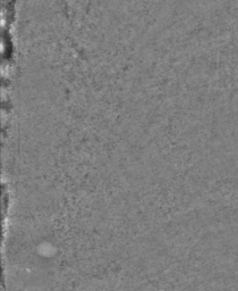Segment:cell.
<instances>
[{"instance_id":"1","label":"cell","mask_w":238,"mask_h":291,"mask_svg":"<svg viewBox=\"0 0 238 291\" xmlns=\"http://www.w3.org/2000/svg\"><path fill=\"white\" fill-rule=\"evenodd\" d=\"M210 169H211V168H210ZM211 171H212V169H211ZM212 172H213V171H212ZM213 173H214V172H213ZM214 174H215V173H214ZM215 175H217V174H215ZM217 176H218V175H217ZM218 178H219V176H218ZM219 179H220V178H219ZM220 180H221V179H220ZM221 181H222V180H221ZM222 182H223V181H222ZM223 183H225V182H223ZM225 184H226V183H225ZM226 186H227V184H226ZM227 188H228V186H227ZM228 189H229V188H228ZM229 190H230V189H229ZM230 191H231V190H230Z\"/></svg>"}]
</instances>
